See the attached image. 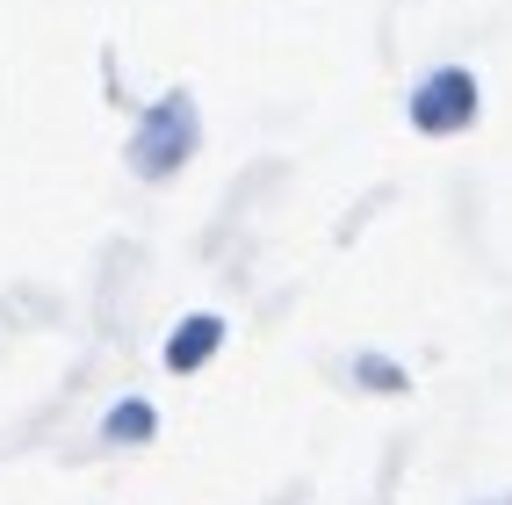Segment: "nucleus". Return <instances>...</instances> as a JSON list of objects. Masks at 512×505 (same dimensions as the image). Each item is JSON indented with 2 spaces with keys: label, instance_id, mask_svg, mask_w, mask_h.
Here are the masks:
<instances>
[{
  "label": "nucleus",
  "instance_id": "1",
  "mask_svg": "<svg viewBox=\"0 0 512 505\" xmlns=\"http://www.w3.org/2000/svg\"><path fill=\"white\" fill-rule=\"evenodd\" d=\"M202 152V116H195V94L188 87H166L145 123H138V138H130V174L138 181H174L181 166Z\"/></svg>",
  "mask_w": 512,
  "mask_h": 505
},
{
  "label": "nucleus",
  "instance_id": "5",
  "mask_svg": "<svg viewBox=\"0 0 512 505\" xmlns=\"http://www.w3.org/2000/svg\"><path fill=\"white\" fill-rule=\"evenodd\" d=\"M354 368H361V383H368V390H412V376H404L397 361H383V354H361Z\"/></svg>",
  "mask_w": 512,
  "mask_h": 505
},
{
  "label": "nucleus",
  "instance_id": "3",
  "mask_svg": "<svg viewBox=\"0 0 512 505\" xmlns=\"http://www.w3.org/2000/svg\"><path fill=\"white\" fill-rule=\"evenodd\" d=\"M217 347H224V318H217V311H188V318H181L174 332H166V347H159V361L174 368V376H195V368L210 361Z\"/></svg>",
  "mask_w": 512,
  "mask_h": 505
},
{
  "label": "nucleus",
  "instance_id": "4",
  "mask_svg": "<svg viewBox=\"0 0 512 505\" xmlns=\"http://www.w3.org/2000/svg\"><path fill=\"white\" fill-rule=\"evenodd\" d=\"M159 433V412L145 397H116L109 412H101V441H116V448H138V441H152Z\"/></svg>",
  "mask_w": 512,
  "mask_h": 505
},
{
  "label": "nucleus",
  "instance_id": "6",
  "mask_svg": "<svg viewBox=\"0 0 512 505\" xmlns=\"http://www.w3.org/2000/svg\"><path fill=\"white\" fill-rule=\"evenodd\" d=\"M498 505H512V498H498Z\"/></svg>",
  "mask_w": 512,
  "mask_h": 505
},
{
  "label": "nucleus",
  "instance_id": "2",
  "mask_svg": "<svg viewBox=\"0 0 512 505\" xmlns=\"http://www.w3.org/2000/svg\"><path fill=\"white\" fill-rule=\"evenodd\" d=\"M476 109H484V94H476L469 65H440V73H426L412 87V101H404V116H412L419 138H462L476 123Z\"/></svg>",
  "mask_w": 512,
  "mask_h": 505
}]
</instances>
